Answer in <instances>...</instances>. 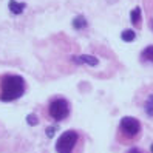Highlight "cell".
Returning <instances> with one entry per match:
<instances>
[{
	"mask_svg": "<svg viewBox=\"0 0 153 153\" xmlns=\"http://www.w3.org/2000/svg\"><path fill=\"white\" fill-rule=\"evenodd\" d=\"M10 10L13 11V14L19 16L25 10V3H19L17 0H10Z\"/></svg>",
	"mask_w": 153,
	"mask_h": 153,
	"instance_id": "obj_8",
	"label": "cell"
},
{
	"mask_svg": "<svg viewBox=\"0 0 153 153\" xmlns=\"http://www.w3.org/2000/svg\"><path fill=\"white\" fill-rule=\"evenodd\" d=\"M150 149H152V153H153V144H152V147H150Z\"/></svg>",
	"mask_w": 153,
	"mask_h": 153,
	"instance_id": "obj_15",
	"label": "cell"
},
{
	"mask_svg": "<svg viewBox=\"0 0 153 153\" xmlns=\"http://www.w3.org/2000/svg\"><path fill=\"white\" fill-rule=\"evenodd\" d=\"M48 114L51 119H54L56 122H60L68 118L70 114V104L67 99L64 97H56L53 99L48 105Z\"/></svg>",
	"mask_w": 153,
	"mask_h": 153,
	"instance_id": "obj_4",
	"label": "cell"
},
{
	"mask_svg": "<svg viewBox=\"0 0 153 153\" xmlns=\"http://www.w3.org/2000/svg\"><path fill=\"white\" fill-rule=\"evenodd\" d=\"M26 84L19 74H3L0 76V101L13 102L25 94Z\"/></svg>",
	"mask_w": 153,
	"mask_h": 153,
	"instance_id": "obj_1",
	"label": "cell"
},
{
	"mask_svg": "<svg viewBox=\"0 0 153 153\" xmlns=\"http://www.w3.org/2000/svg\"><path fill=\"white\" fill-rule=\"evenodd\" d=\"M144 110H146V114L153 118V93L149 94V97L146 99V102H144Z\"/></svg>",
	"mask_w": 153,
	"mask_h": 153,
	"instance_id": "obj_9",
	"label": "cell"
},
{
	"mask_svg": "<svg viewBox=\"0 0 153 153\" xmlns=\"http://www.w3.org/2000/svg\"><path fill=\"white\" fill-rule=\"evenodd\" d=\"M80 149H82V138L76 130L64 131L56 142L57 153H79Z\"/></svg>",
	"mask_w": 153,
	"mask_h": 153,
	"instance_id": "obj_3",
	"label": "cell"
},
{
	"mask_svg": "<svg viewBox=\"0 0 153 153\" xmlns=\"http://www.w3.org/2000/svg\"><path fill=\"white\" fill-rule=\"evenodd\" d=\"M127 153H142V152H141L139 149H136V147H131V149H130Z\"/></svg>",
	"mask_w": 153,
	"mask_h": 153,
	"instance_id": "obj_13",
	"label": "cell"
},
{
	"mask_svg": "<svg viewBox=\"0 0 153 153\" xmlns=\"http://www.w3.org/2000/svg\"><path fill=\"white\" fill-rule=\"evenodd\" d=\"M122 39H124L125 42H131V40L134 39V31H133V30H125V31L122 33Z\"/></svg>",
	"mask_w": 153,
	"mask_h": 153,
	"instance_id": "obj_11",
	"label": "cell"
},
{
	"mask_svg": "<svg viewBox=\"0 0 153 153\" xmlns=\"http://www.w3.org/2000/svg\"><path fill=\"white\" fill-rule=\"evenodd\" d=\"M141 134V122L136 118L131 116H125L119 121L118 127V141L122 144H131L133 141H136L138 136Z\"/></svg>",
	"mask_w": 153,
	"mask_h": 153,
	"instance_id": "obj_2",
	"label": "cell"
},
{
	"mask_svg": "<svg viewBox=\"0 0 153 153\" xmlns=\"http://www.w3.org/2000/svg\"><path fill=\"white\" fill-rule=\"evenodd\" d=\"M130 20L134 26H141V22H142V17H141V8L136 6L131 10V14H130Z\"/></svg>",
	"mask_w": 153,
	"mask_h": 153,
	"instance_id": "obj_6",
	"label": "cell"
},
{
	"mask_svg": "<svg viewBox=\"0 0 153 153\" xmlns=\"http://www.w3.org/2000/svg\"><path fill=\"white\" fill-rule=\"evenodd\" d=\"M141 60L142 62H152L153 64V45H149L147 48H144L141 53Z\"/></svg>",
	"mask_w": 153,
	"mask_h": 153,
	"instance_id": "obj_7",
	"label": "cell"
},
{
	"mask_svg": "<svg viewBox=\"0 0 153 153\" xmlns=\"http://www.w3.org/2000/svg\"><path fill=\"white\" fill-rule=\"evenodd\" d=\"M150 25H152V30H153V17H152V20H150Z\"/></svg>",
	"mask_w": 153,
	"mask_h": 153,
	"instance_id": "obj_14",
	"label": "cell"
},
{
	"mask_svg": "<svg viewBox=\"0 0 153 153\" xmlns=\"http://www.w3.org/2000/svg\"><path fill=\"white\" fill-rule=\"evenodd\" d=\"M73 60L74 62H77V64H87V65H91V67H94V65H97L99 62H97V59L96 57H93V56H77V57H73Z\"/></svg>",
	"mask_w": 153,
	"mask_h": 153,
	"instance_id": "obj_5",
	"label": "cell"
},
{
	"mask_svg": "<svg viewBox=\"0 0 153 153\" xmlns=\"http://www.w3.org/2000/svg\"><path fill=\"white\" fill-rule=\"evenodd\" d=\"M26 121L30 122V125H34L36 122H37V119H36V116H34V114H30L28 118H26Z\"/></svg>",
	"mask_w": 153,
	"mask_h": 153,
	"instance_id": "obj_12",
	"label": "cell"
},
{
	"mask_svg": "<svg viewBox=\"0 0 153 153\" xmlns=\"http://www.w3.org/2000/svg\"><path fill=\"white\" fill-rule=\"evenodd\" d=\"M73 25H74V28L76 30H82L87 26V20H85V17L84 16H77L76 19L73 20Z\"/></svg>",
	"mask_w": 153,
	"mask_h": 153,
	"instance_id": "obj_10",
	"label": "cell"
}]
</instances>
